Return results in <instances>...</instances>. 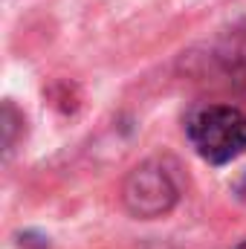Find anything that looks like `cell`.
Segmentation results:
<instances>
[{
	"label": "cell",
	"mask_w": 246,
	"mask_h": 249,
	"mask_svg": "<svg viewBox=\"0 0 246 249\" xmlns=\"http://www.w3.org/2000/svg\"><path fill=\"white\" fill-rule=\"evenodd\" d=\"M188 139L206 162L223 165L246 151V113L226 105L203 107L188 122Z\"/></svg>",
	"instance_id": "obj_1"
},
{
	"label": "cell",
	"mask_w": 246,
	"mask_h": 249,
	"mask_svg": "<svg viewBox=\"0 0 246 249\" xmlns=\"http://www.w3.org/2000/svg\"><path fill=\"white\" fill-rule=\"evenodd\" d=\"M177 200V188L157 165H139L124 183V206L136 217H159Z\"/></svg>",
	"instance_id": "obj_2"
},
{
	"label": "cell",
	"mask_w": 246,
	"mask_h": 249,
	"mask_svg": "<svg viewBox=\"0 0 246 249\" xmlns=\"http://www.w3.org/2000/svg\"><path fill=\"white\" fill-rule=\"evenodd\" d=\"M235 249H246V241H244V244H238V247H235Z\"/></svg>",
	"instance_id": "obj_3"
}]
</instances>
